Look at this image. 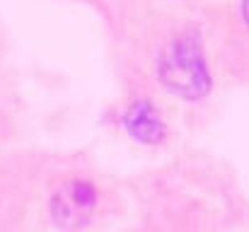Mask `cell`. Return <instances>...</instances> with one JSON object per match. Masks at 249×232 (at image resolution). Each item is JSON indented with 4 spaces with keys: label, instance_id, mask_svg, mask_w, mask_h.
I'll list each match as a JSON object with an SVG mask.
<instances>
[{
    "label": "cell",
    "instance_id": "277c9868",
    "mask_svg": "<svg viewBox=\"0 0 249 232\" xmlns=\"http://www.w3.org/2000/svg\"><path fill=\"white\" fill-rule=\"evenodd\" d=\"M242 15H245V22L249 24V0H245V5H242Z\"/></svg>",
    "mask_w": 249,
    "mask_h": 232
},
{
    "label": "cell",
    "instance_id": "7a4b0ae2",
    "mask_svg": "<svg viewBox=\"0 0 249 232\" xmlns=\"http://www.w3.org/2000/svg\"><path fill=\"white\" fill-rule=\"evenodd\" d=\"M97 201H99L97 189L89 181H85V179L66 181L53 194V201H51L53 220L61 228H68V230L83 228L89 223L92 213L97 211Z\"/></svg>",
    "mask_w": 249,
    "mask_h": 232
},
{
    "label": "cell",
    "instance_id": "6da1fadb",
    "mask_svg": "<svg viewBox=\"0 0 249 232\" xmlns=\"http://www.w3.org/2000/svg\"><path fill=\"white\" fill-rule=\"evenodd\" d=\"M160 80L184 99H201L211 87V71L198 34L184 32L162 51Z\"/></svg>",
    "mask_w": 249,
    "mask_h": 232
},
{
    "label": "cell",
    "instance_id": "3957f363",
    "mask_svg": "<svg viewBox=\"0 0 249 232\" xmlns=\"http://www.w3.org/2000/svg\"><path fill=\"white\" fill-rule=\"evenodd\" d=\"M124 128L141 143H160L165 138V121L150 102H133L124 111Z\"/></svg>",
    "mask_w": 249,
    "mask_h": 232
}]
</instances>
